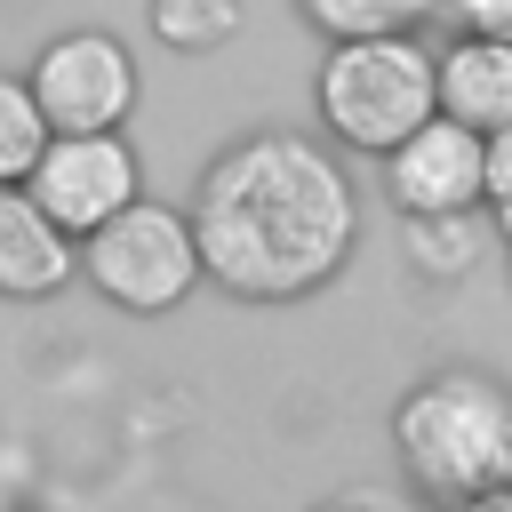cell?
Returning a JSON list of instances; mask_svg holds the SVG:
<instances>
[{"instance_id": "cell-3", "label": "cell", "mask_w": 512, "mask_h": 512, "mask_svg": "<svg viewBox=\"0 0 512 512\" xmlns=\"http://www.w3.org/2000/svg\"><path fill=\"white\" fill-rule=\"evenodd\" d=\"M312 112L336 152H400L432 112H440V48L416 32H376V40H328L312 72Z\"/></svg>"}, {"instance_id": "cell-2", "label": "cell", "mask_w": 512, "mask_h": 512, "mask_svg": "<svg viewBox=\"0 0 512 512\" xmlns=\"http://www.w3.org/2000/svg\"><path fill=\"white\" fill-rule=\"evenodd\" d=\"M400 480L432 512H472L512 480V384L488 368H432L392 408Z\"/></svg>"}, {"instance_id": "cell-11", "label": "cell", "mask_w": 512, "mask_h": 512, "mask_svg": "<svg viewBox=\"0 0 512 512\" xmlns=\"http://www.w3.org/2000/svg\"><path fill=\"white\" fill-rule=\"evenodd\" d=\"M144 24L168 56H216L240 32V0H144Z\"/></svg>"}, {"instance_id": "cell-9", "label": "cell", "mask_w": 512, "mask_h": 512, "mask_svg": "<svg viewBox=\"0 0 512 512\" xmlns=\"http://www.w3.org/2000/svg\"><path fill=\"white\" fill-rule=\"evenodd\" d=\"M440 112L480 136L512 128V32H456L440 48Z\"/></svg>"}, {"instance_id": "cell-13", "label": "cell", "mask_w": 512, "mask_h": 512, "mask_svg": "<svg viewBox=\"0 0 512 512\" xmlns=\"http://www.w3.org/2000/svg\"><path fill=\"white\" fill-rule=\"evenodd\" d=\"M440 0H296V16L320 40H376V32H416Z\"/></svg>"}, {"instance_id": "cell-7", "label": "cell", "mask_w": 512, "mask_h": 512, "mask_svg": "<svg viewBox=\"0 0 512 512\" xmlns=\"http://www.w3.org/2000/svg\"><path fill=\"white\" fill-rule=\"evenodd\" d=\"M384 192L400 216H472L488 208V136L432 112L400 152H384Z\"/></svg>"}, {"instance_id": "cell-4", "label": "cell", "mask_w": 512, "mask_h": 512, "mask_svg": "<svg viewBox=\"0 0 512 512\" xmlns=\"http://www.w3.org/2000/svg\"><path fill=\"white\" fill-rule=\"evenodd\" d=\"M80 280H88L112 312H128V320L176 312V304L208 280L192 208H168V200L144 192L136 208H120L112 224H96V232L80 240Z\"/></svg>"}, {"instance_id": "cell-18", "label": "cell", "mask_w": 512, "mask_h": 512, "mask_svg": "<svg viewBox=\"0 0 512 512\" xmlns=\"http://www.w3.org/2000/svg\"><path fill=\"white\" fill-rule=\"evenodd\" d=\"M504 280H512V240H504Z\"/></svg>"}, {"instance_id": "cell-10", "label": "cell", "mask_w": 512, "mask_h": 512, "mask_svg": "<svg viewBox=\"0 0 512 512\" xmlns=\"http://www.w3.org/2000/svg\"><path fill=\"white\" fill-rule=\"evenodd\" d=\"M496 224H488V208H472V216H400V256H408V272L416 280H464L472 264H480V240H488Z\"/></svg>"}, {"instance_id": "cell-15", "label": "cell", "mask_w": 512, "mask_h": 512, "mask_svg": "<svg viewBox=\"0 0 512 512\" xmlns=\"http://www.w3.org/2000/svg\"><path fill=\"white\" fill-rule=\"evenodd\" d=\"M464 32H512V0H440Z\"/></svg>"}, {"instance_id": "cell-5", "label": "cell", "mask_w": 512, "mask_h": 512, "mask_svg": "<svg viewBox=\"0 0 512 512\" xmlns=\"http://www.w3.org/2000/svg\"><path fill=\"white\" fill-rule=\"evenodd\" d=\"M32 96H40V112H48V128L56 136H96V128H120L128 112H136V96H144V80H136V56L112 40V32H96V24H80V32H56L40 56H32Z\"/></svg>"}, {"instance_id": "cell-6", "label": "cell", "mask_w": 512, "mask_h": 512, "mask_svg": "<svg viewBox=\"0 0 512 512\" xmlns=\"http://www.w3.org/2000/svg\"><path fill=\"white\" fill-rule=\"evenodd\" d=\"M32 200L72 232L88 240L96 224H112L120 208L144 200V168H136V144L120 128H96V136H56L32 168Z\"/></svg>"}, {"instance_id": "cell-14", "label": "cell", "mask_w": 512, "mask_h": 512, "mask_svg": "<svg viewBox=\"0 0 512 512\" xmlns=\"http://www.w3.org/2000/svg\"><path fill=\"white\" fill-rule=\"evenodd\" d=\"M488 224L496 240H512V128L488 136Z\"/></svg>"}, {"instance_id": "cell-8", "label": "cell", "mask_w": 512, "mask_h": 512, "mask_svg": "<svg viewBox=\"0 0 512 512\" xmlns=\"http://www.w3.org/2000/svg\"><path fill=\"white\" fill-rule=\"evenodd\" d=\"M64 280H80V240L32 200V184H0V296L40 304Z\"/></svg>"}, {"instance_id": "cell-16", "label": "cell", "mask_w": 512, "mask_h": 512, "mask_svg": "<svg viewBox=\"0 0 512 512\" xmlns=\"http://www.w3.org/2000/svg\"><path fill=\"white\" fill-rule=\"evenodd\" d=\"M312 512H376L368 496H328V504H312Z\"/></svg>"}, {"instance_id": "cell-1", "label": "cell", "mask_w": 512, "mask_h": 512, "mask_svg": "<svg viewBox=\"0 0 512 512\" xmlns=\"http://www.w3.org/2000/svg\"><path fill=\"white\" fill-rule=\"evenodd\" d=\"M192 232H200V264L224 296L296 304V296L328 288L360 240L352 168L320 136L248 128L200 168Z\"/></svg>"}, {"instance_id": "cell-12", "label": "cell", "mask_w": 512, "mask_h": 512, "mask_svg": "<svg viewBox=\"0 0 512 512\" xmlns=\"http://www.w3.org/2000/svg\"><path fill=\"white\" fill-rule=\"evenodd\" d=\"M48 144H56V128H48L32 80L24 72H0V184H32V168H40Z\"/></svg>"}, {"instance_id": "cell-17", "label": "cell", "mask_w": 512, "mask_h": 512, "mask_svg": "<svg viewBox=\"0 0 512 512\" xmlns=\"http://www.w3.org/2000/svg\"><path fill=\"white\" fill-rule=\"evenodd\" d=\"M488 512H512V480H504V496H488Z\"/></svg>"}]
</instances>
